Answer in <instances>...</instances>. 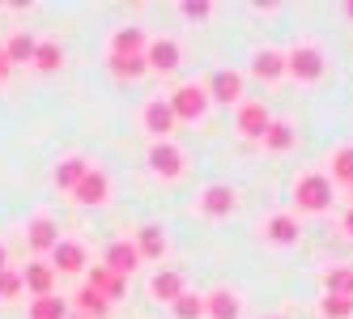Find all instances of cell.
I'll list each match as a JSON object with an SVG mask.
<instances>
[{"mask_svg": "<svg viewBox=\"0 0 353 319\" xmlns=\"http://www.w3.org/2000/svg\"><path fill=\"white\" fill-rule=\"evenodd\" d=\"M170 103V111H174V119H200L205 115V107H209V94H205V85H179L174 90V98H166Z\"/></svg>", "mask_w": 353, "mask_h": 319, "instance_id": "6da1fadb", "label": "cell"}, {"mask_svg": "<svg viewBox=\"0 0 353 319\" xmlns=\"http://www.w3.org/2000/svg\"><path fill=\"white\" fill-rule=\"evenodd\" d=\"M285 72H294L298 81H319L323 77V52L319 47H294L285 56Z\"/></svg>", "mask_w": 353, "mask_h": 319, "instance_id": "7a4b0ae2", "label": "cell"}, {"mask_svg": "<svg viewBox=\"0 0 353 319\" xmlns=\"http://www.w3.org/2000/svg\"><path fill=\"white\" fill-rule=\"evenodd\" d=\"M327 205H332V183H327L323 175H307L298 183V209L307 213H323Z\"/></svg>", "mask_w": 353, "mask_h": 319, "instance_id": "3957f363", "label": "cell"}, {"mask_svg": "<svg viewBox=\"0 0 353 319\" xmlns=\"http://www.w3.org/2000/svg\"><path fill=\"white\" fill-rule=\"evenodd\" d=\"M149 166H154L162 179H179L183 175V154L174 150L170 141H158L154 150H149Z\"/></svg>", "mask_w": 353, "mask_h": 319, "instance_id": "277c9868", "label": "cell"}, {"mask_svg": "<svg viewBox=\"0 0 353 319\" xmlns=\"http://www.w3.org/2000/svg\"><path fill=\"white\" fill-rule=\"evenodd\" d=\"M107 192H111V183H107V175H103V170H85V175H81V183L77 187H72V196H77V205H103L107 200Z\"/></svg>", "mask_w": 353, "mask_h": 319, "instance_id": "5b68a950", "label": "cell"}, {"mask_svg": "<svg viewBox=\"0 0 353 319\" xmlns=\"http://www.w3.org/2000/svg\"><path fill=\"white\" fill-rule=\"evenodd\" d=\"M145 68H154V72H174V68H179V47H174L170 39L149 43V52H145Z\"/></svg>", "mask_w": 353, "mask_h": 319, "instance_id": "8992f818", "label": "cell"}, {"mask_svg": "<svg viewBox=\"0 0 353 319\" xmlns=\"http://www.w3.org/2000/svg\"><path fill=\"white\" fill-rule=\"evenodd\" d=\"M205 94L217 98V103H234V98H243V77H239V72H230V68H221V72H213V77H209V90Z\"/></svg>", "mask_w": 353, "mask_h": 319, "instance_id": "52a82bcc", "label": "cell"}, {"mask_svg": "<svg viewBox=\"0 0 353 319\" xmlns=\"http://www.w3.org/2000/svg\"><path fill=\"white\" fill-rule=\"evenodd\" d=\"M137 264H141V256H137L132 243H111V247H107V264H103V268H111L115 277L128 281V273H132Z\"/></svg>", "mask_w": 353, "mask_h": 319, "instance_id": "ba28073f", "label": "cell"}, {"mask_svg": "<svg viewBox=\"0 0 353 319\" xmlns=\"http://www.w3.org/2000/svg\"><path fill=\"white\" fill-rule=\"evenodd\" d=\"M145 128L154 132V136H162V141H166V132L174 128V111H170L166 98H154V103L145 107Z\"/></svg>", "mask_w": 353, "mask_h": 319, "instance_id": "9c48e42d", "label": "cell"}, {"mask_svg": "<svg viewBox=\"0 0 353 319\" xmlns=\"http://www.w3.org/2000/svg\"><path fill=\"white\" fill-rule=\"evenodd\" d=\"M268 124H272V119H268L264 103H247V107L239 111V132H243V136H251V141H260Z\"/></svg>", "mask_w": 353, "mask_h": 319, "instance_id": "30bf717a", "label": "cell"}, {"mask_svg": "<svg viewBox=\"0 0 353 319\" xmlns=\"http://www.w3.org/2000/svg\"><path fill=\"white\" fill-rule=\"evenodd\" d=\"M85 285H90L94 294H103L107 302L123 298V289H128V285H123V277H115L111 268H90V281H85Z\"/></svg>", "mask_w": 353, "mask_h": 319, "instance_id": "8fae6325", "label": "cell"}, {"mask_svg": "<svg viewBox=\"0 0 353 319\" xmlns=\"http://www.w3.org/2000/svg\"><path fill=\"white\" fill-rule=\"evenodd\" d=\"M52 285H56V268H52V264H30L26 273H21V289H30L34 298L52 294Z\"/></svg>", "mask_w": 353, "mask_h": 319, "instance_id": "7c38bea8", "label": "cell"}, {"mask_svg": "<svg viewBox=\"0 0 353 319\" xmlns=\"http://www.w3.org/2000/svg\"><path fill=\"white\" fill-rule=\"evenodd\" d=\"M200 209H205L209 217H225V213L234 209V192L225 187V183H213L205 196H200Z\"/></svg>", "mask_w": 353, "mask_h": 319, "instance_id": "4fadbf2b", "label": "cell"}, {"mask_svg": "<svg viewBox=\"0 0 353 319\" xmlns=\"http://www.w3.org/2000/svg\"><path fill=\"white\" fill-rule=\"evenodd\" d=\"M132 247H137V256H141V260H162V251H166V238H162V230H158V226H141Z\"/></svg>", "mask_w": 353, "mask_h": 319, "instance_id": "5bb4252c", "label": "cell"}, {"mask_svg": "<svg viewBox=\"0 0 353 319\" xmlns=\"http://www.w3.org/2000/svg\"><path fill=\"white\" fill-rule=\"evenodd\" d=\"M52 260H56L60 273H81V268H85V251L77 247V243H56V247H52Z\"/></svg>", "mask_w": 353, "mask_h": 319, "instance_id": "9a60e30c", "label": "cell"}, {"mask_svg": "<svg viewBox=\"0 0 353 319\" xmlns=\"http://www.w3.org/2000/svg\"><path fill=\"white\" fill-rule=\"evenodd\" d=\"M34 47H39V43H34L26 30H17V34L5 43V60H9V68H13V64H30V60H34Z\"/></svg>", "mask_w": 353, "mask_h": 319, "instance_id": "2e32d148", "label": "cell"}, {"mask_svg": "<svg viewBox=\"0 0 353 319\" xmlns=\"http://www.w3.org/2000/svg\"><path fill=\"white\" fill-rule=\"evenodd\" d=\"M141 52H145V34H141L137 26L115 30V39H111V56H141Z\"/></svg>", "mask_w": 353, "mask_h": 319, "instance_id": "e0dca14e", "label": "cell"}, {"mask_svg": "<svg viewBox=\"0 0 353 319\" xmlns=\"http://www.w3.org/2000/svg\"><path fill=\"white\" fill-rule=\"evenodd\" d=\"M205 315H213V319H239V298L230 289H217L213 298H205Z\"/></svg>", "mask_w": 353, "mask_h": 319, "instance_id": "ac0fdd59", "label": "cell"}, {"mask_svg": "<svg viewBox=\"0 0 353 319\" xmlns=\"http://www.w3.org/2000/svg\"><path fill=\"white\" fill-rule=\"evenodd\" d=\"M149 289H154V298H162V302H174V298L183 294V277L174 273V268H166V273H158V277H154V285H149Z\"/></svg>", "mask_w": 353, "mask_h": 319, "instance_id": "d6986e66", "label": "cell"}, {"mask_svg": "<svg viewBox=\"0 0 353 319\" xmlns=\"http://www.w3.org/2000/svg\"><path fill=\"white\" fill-rule=\"evenodd\" d=\"M107 64H111V77H119V81L145 77V56H111Z\"/></svg>", "mask_w": 353, "mask_h": 319, "instance_id": "ffe728a7", "label": "cell"}, {"mask_svg": "<svg viewBox=\"0 0 353 319\" xmlns=\"http://www.w3.org/2000/svg\"><path fill=\"white\" fill-rule=\"evenodd\" d=\"M251 72H256V77H264V81H276V77L285 72V56H281V52H256Z\"/></svg>", "mask_w": 353, "mask_h": 319, "instance_id": "44dd1931", "label": "cell"}, {"mask_svg": "<svg viewBox=\"0 0 353 319\" xmlns=\"http://www.w3.org/2000/svg\"><path fill=\"white\" fill-rule=\"evenodd\" d=\"M85 170H90V162H85V158H64V162L56 166V183H60L64 192H72V187L81 183Z\"/></svg>", "mask_w": 353, "mask_h": 319, "instance_id": "7402d4cb", "label": "cell"}, {"mask_svg": "<svg viewBox=\"0 0 353 319\" xmlns=\"http://www.w3.org/2000/svg\"><path fill=\"white\" fill-rule=\"evenodd\" d=\"M30 247H39V251H47V247H56V222H52V217H34V222H30Z\"/></svg>", "mask_w": 353, "mask_h": 319, "instance_id": "603a6c76", "label": "cell"}, {"mask_svg": "<svg viewBox=\"0 0 353 319\" xmlns=\"http://www.w3.org/2000/svg\"><path fill=\"white\" fill-rule=\"evenodd\" d=\"M30 319H68V307L56 298V294H43V298L30 302Z\"/></svg>", "mask_w": 353, "mask_h": 319, "instance_id": "cb8c5ba5", "label": "cell"}, {"mask_svg": "<svg viewBox=\"0 0 353 319\" xmlns=\"http://www.w3.org/2000/svg\"><path fill=\"white\" fill-rule=\"evenodd\" d=\"M72 302H77V311H81L85 319H103V315H107V307H111V302L103 298V294H94L90 285H85V289H81V294H77Z\"/></svg>", "mask_w": 353, "mask_h": 319, "instance_id": "d4e9b609", "label": "cell"}, {"mask_svg": "<svg viewBox=\"0 0 353 319\" xmlns=\"http://www.w3.org/2000/svg\"><path fill=\"white\" fill-rule=\"evenodd\" d=\"M268 238H272V243H281V247H285V243H294V238H298V222H294L290 213L272 217V222H268Z\"/></svg>", "mask_w": 353, "mask_h": 319, "instance_id": "484cf974", "label": "cell"}, {"mask_svg": "<svg viewBox=\"0 0 353 319\" xmlns=\"http://www.w3.org/2000/svg\"><path fill=\"white\" fill-rule=\"evenodd\" d=\"M30 64H39L43 72H56V68L64 64V52H60L56 43H39V47H34V60H30Z\"/></svg>", "mask_w": 353, "mask_h": 319, "instance_id": "4316f807", "label": "cell"}, {"mask_svg": "<svg viewBox=\"0 0 353 319\" xmlns=\"http://www.w3.org/2000/svg\"><path fill=\"white\" fill-rule=\"evenodd\" d=\"M174 315H179V319H200V315H205V298L183 289L179 298H174Z\"/></svg>", "mask_w": 353, "mask_h": 319, "instance_id": "83f0119b", "label": "cell"}, {"mask_svg": "<svg viewBox=\"0 0 353 319\" xmlns=\"http://www.w3.org/2000/svg\"><path fill=\"white\" fill-rule=\"evenodd\" d=\"M264 145H268V150H290V145H294V128L290 124H268L264 128Z\"/></svg>", "mask_w": 353, "mask_h": 319, "instance_id": "f1b7e54d", "label": "cell"}, {"mask_svg": "<svg viewBox=\"0 0 353 319\" xmlns=\"http://www.w3.org/2000/svg\"><path fill=\"white\" fill-rule=\"evenodd\" d=\"M319 311H323L327 319H345V315H353V298H341V294H327V298L319 302Z\"/></svg>", "mask_w": 353, "mask_h": 319, "instance_id": "f546056e", "label": "cell"}, {"mask_svg": "<svg viewBox=\"0 0 353 319\" xmlns=\"http://www.w3.org/2000/svg\"><path fill=\"white\" fill-rule=\"evenodd\" d=\"M327 294L353 298V273H349V268H336V273H327Z\"/></svg>", "mask_w": 353, "mask_h": 319, "instance_id": "4dcf8cb0", "label": "cell"}, {"mask_svg": "<svg viewBox=\"0 0 353 319\" xmlns=\"http://www.w3.org/2000/svg\"><path fill=\"white\" fill-rule=\"evenodd\" d=\"M332 170H336V179H349V183H353V145L332 154Z\"/></svg>", "mask_w": 353, "mask_h": 319, "instance_id": "1f68e13d", "label": "cell"}, {"mask_svg": "<svg viewBox=\"0 0 353 319\" xmlns=\"http://www.w3.org/2000/svg\"><path fill=\"white\" fill-rule=\"evenodd\" d=\"M17 294H21V273L5 268V273H0V298H17Z\"/></svg>", "mask_w": 353, "mask_h": 319, "instance_id": "d6a6232c", "label": "cell"}, {"mask_svg": "<svg viewBox=\"0 0 353 319\" xmlns=\"http://www.w3.org/2000/svg\"><path fill=\"white\" fill-rule=\"evenodd\" d=\"M213 13V5H205V0H200V5H183V17H209Z\"/></svg>", "mask_w": 353, "mask_h": 319, "instance_id": "836d02e7", "label": "cell"}, {"mask_svg": "<svg viewBox=\"0 0 353 319\" xmlns=\"http://www.w3.org/2000/svg\"><path fill=\"white\" fill-rule=\"evenodd\" d=\"M9 77V60H5V47H0V81Z\"/></svg>", "mask_w": 353, "mask_h": 319, "instance_id": "e575fe53", "label": "cell"}, {"mask_svg": "<svg viewBox=\"0 0 353 319\" xmlns=\"http://www.w3.org/2000/svg\"><path fill=\"white\" fill-rule=\"evenodd\" d=\"M345 234H349V238H353V209H349V213H345Z\"/></svg>", "mask_w": 353, "mask_h": 319, "instance_id": "d590c367", "label": "cell"}, {"mask_svg": "<svg viewBox=\"0 0 353 319\" xmlns=\"http://www.w3.org/2000/svg\"><path fill=\"white\" fill-rule=\"evenodd\" d=\"M0 273H5V247H0Z\"/></svg>", "mask_w": 353, "mask_h": 319, "instance_id": "8d00e7d4", "label": "cell"}, {"mask_svg": "<svg viewBox=\"0 0 353 319\" xmlns=\"http://www.w3.org/2000/svg\"><path fill=\"white\" fill-rule=\"evenodd\" d=\"M345 13H349V17H353V5H345Z\"/></svg>", "mask_w": 353, "mask_h": 319, "instance_id": "74e56055", "label": "cell"}, {"mask_svg": "<svg viewBox=\"0 0 353 319\" xmlns=\"http://www.w3.org/2000/svg\"><path fill=\"white\" fill-rule=\"evenodd\" d=\"M77 319H85V315H77Z\"/></svg>", "mask_w": 353, "mask_h": 319, "instance_id": "f35d334b", "label": "cell"}]
</instances>
